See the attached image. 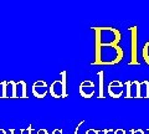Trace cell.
<instances>
[{"mask_svg":"<svg viewBox=\"0 0 149 134\" xmlns=\"http://www.w3.org/2000/svg\"><path fill=\"white\" fill-rule=\"evenodd\" d=\"M124 83L120 82L118 80H113L108 83V86H107V92H108L109 97L112 98H119V97H122L123 93H124Z\"/></svg>","mask_w":149,"mask_h":134,"instance_id":"8992f818","label":"cell"},{"mask_svg":"<svg viewBox=\"0 0 149 134\" xmlns=\"http://www.w3.org/2000/svg\"><path fill=\"white\" fill-rule=\"evenodd\" d=\"M62 133H63V129L62 128H56V129H54L51 134H62Z\"/></svg>","mask_w":149,"mask_h":134,"instance_id":"44dd1931","label":"cell"},{"mask_svg":"<svg viewBox=\"0 0 149 134\" xmlns=\"http://www.w3.org/2000/svg\"><path fill=\"white\" fill-rule=\"evenodd\" d=\"M60 80H61L62 87H63L65 97H68V90H67V71H61V72H60Z\"/></svg>","mask_w":149,"mask_h":134,"instance_id":"4fadbf2b","label":"cell"},{"mask_svg":"<svg viewBox=\"0 0 149 134\" xmlns=\"http://www.w3.org/2000/svg\"><path fill=\"white\" fill-rule=\"evenodd\" d=\"M83 123H85V119H82V121L80 122V123H78L77 124V127H76V129H74V132H73V134H78V131H80V127L82 126V124Z\"/></svg>","mask_w":149,"mask_h":134,"instance_id":"ffe728a7","label":"cell"},{"mask_svg":"<svg viewBox=\"0 0 149 134\" xmlns=\"http://www.w3.org/2000/svg\"><path fill=\"white\" fill-rule=\"evenodd\" d=\"M129 134H147L146 129H142V128H138V129H129Z\"/></svg>","mask_w":149,"mask_h":134,"instance_id":"9a60e30c","label":"cell"},{"mask_svg":"<svg viewBox=\"0 0 149 134\" xmlns=\"http://www.w3.org/2000/svg\"><path fill=\"white\" fill-rule=\"evenodd\" d=\"M36 134H49V132L46 131L45 128H41V129H39V131L36 132Z\"/></svg>","mask_w":149,"mask_h":134,"instance_id":"7402d4cb","label":"cell"},{"mask_svg":"<svg viewBox=\"0 0 149 134\" xmlns=\"http://www.w3.org/2000/svg\"><path fill=\"white\" fill-rule=\"evenodd\" d=\"M141 88V82L139 81H127L124 82V90H125V98H141L139 93Z\"/></svg>","mask_w":149,"mask_h":134,"instance_id":"52a82bcc","label":"cell"},{"mask_svg":"<svg viewBox=\"0 0 149 134\" xmlns=\"http://www.w3.org/2000/svg\"><path fill=\"white\" fill-rule=\"evenodd\" d=\"M49 93L54 98H66L63 93V87H62L61 80H55L51 83L49 87Z\"/></svg>","mask_w":149,"mask_h":134,"instance_id":"ba28073f","label":"cell"},{"mask_svg":"<svg viewBox=\"0 0 149 134\" xmlns=\"http://www.w3.org/2000/svg\"><path fill=\"white\" fill-rule=\"evenodd\" d=\"M97 76H98V81H100V92H98V99H103L104 97V71L101 70L97 72Z\"/></svg>","mask_w":149,"mask_h":134,"instance_id":"8fae6325","label":"cell"},{"mask_svg":"<svg viewBox=\"0 0 149 134\" xmlns=\"http://www.w3.org/2000/svg\"><path fill=\"white\" fill-rule=\"evenodd\" d=\"M49 87L50 86L45 81L39 80V81H36V82L32 83L31 93L34 94V97H36V98L42 99V98H45V97L49 94Z\"/></svg>","mask_w":149,"mask_h":134,"instance_id":"5b68a950","label":"cell"},{"mask_svg":"<svg viewBox=\"0 0 149 134\" xmlns=\"http://www.w3.org/2000/svg\"><path fill=\"white\" fill-rule=\"evenodd\" d=\"M9 132H10V134H16V129L11 128V129H9Z\"/></svg>","mask_w":149,"mask_h":134,"instance_id":"cb8c5ba5","label":"cell"},{"mask_svg":"<svg viewBox=\"0 0 149 134\" xmlns=\"http://www.w3.org/2000/svg\"><path fill=\"white\" fill-rule=\"evenodd\" d=\"M146 132H147V134H149V128H148V129H146Z\"/></svg>","mask_w":149,"mask_h":134,"instance_id":"484cf974","label":"cell"},{"mask_svg":"<svg viewBox=\"0 0 149 134\" xmlns=\"http://www.w3.org/2000/svg\"><path fill=\"white\" fill-rule=\"evenodd\" d=\"M15 81H3V94L1 98H15Z\"/></svg>","mask_w":149,"mask_h":134,"instance_id":"9c48e42d","label":"cell"},{"mask_svg":"<svg viewBox=\"0 0 149 134\" xmlns=\"http://www.w3.org/2000/svg\"><path fill=\"white\" fill-rule=\"evenodd\" d=\"M95 92H96V85L91 80L82 81L80 83V86H78V93H80L81 97H83L86 99L92 98L95 96Z\"/></svg>","mask_w":149,"mask_h":134,"instance_id":"277c9868","label":"cell"},{"mask_svg":"<svg viewBox=\"0 0 149 134\" xmlns=\"http://www.w3.org/2000/svg\"><path fill=\"white\" fill-rule=\"evenodd\" d=\"M124 57V50L120 46H101L95 44V60L92 65H118Z\"/></svg>","mask_w":149,"mask_h":134,"instance_id":"6da1fadb","label":"cell"},{"mask_svg":"<svg viewBox=\"0 0 149 134\" xmlns=\"http://www.w3.org/2000/svg\"><path fill=\"white\" fill-rule=\"evenodd\" d=\"M139 93H141V98H149V81L141 82Z\"/></svg>","mask_w":149,"mask_h":134,"instance_id":"7c38bea8","label":"cell"},{"mask_svg":"<svg viewBox=\"0 0 149 134\" xmlns=\"http://www.w3.org/2000/svg\"><path fill=\"white\" fill-rule=\"evenodd\" d=\"M25 131L27 132V134H36V132H37V131H35V129H34V127H32L31 124H30V126H29V127H27V128L25 129Z\"/></svg>","mask_w":149,"mask_h":134,"instance_id":"2e32d148","label":"cell"},{"mask_svg":"<svg viewBox=\"0 0 149 134\" xmlns=\"http://www.w3.org/2000/svg\"><path fill=\"white\" fill-rule=\"evenodd\" d=\"M15 98H27V85L25 81L20 80L15 86Z\"/></svg>","mask_w":149,"mask_h":134,"instance_id":"30bf717a","label":"cell"},{"mask_svg":"<svg viewBox=\"0 0 149 134\" xmlns=\"http://www.w3.org/2000/svg\"><path fill=\"white\" fill-rule=\"evenodd\" d=\"M142 57H143V61L149 66V41H147V42L143 45V49H142Z\"/></svg>","mask_w":149,"mask_h":134,"instance_id":"5bb4252c","label":"cell"},{"mask_svg":"<svg viewBox=\"0 0 149 134\" xmlns=\"http://www.w3.org/2000/svg\"><path fill=\"white\" fill-rule=\"evenodd\" d=\"M114 129H100V134H109V133H113Z\"/></svg>","mask_w":149,"mask_h":134,"instance_id":"d6986e66","label":"cell"},{"mask_svg":"<svg viewBox=\"0 0 149 134\" xmlns=\"http://www.w3.org/2000/svg\"><path fill=\"white\" fill-rule=\"evenodd\" d=\"M8 132L5 131V129H0V134H6Z\"/></svg>","mask_w":149,"mask_h":134,"instance_id":"d4e9b609","label":"cell"},{"mask_svg":"<svg viewBox=\"0 0 149 134\" xmlns=\"http://www.w3.org/2000/svg\"><path fill=\"white\" fill-rule=\"evenodd\" d=\"M95 31V44L101 46H118L122 40V34L116 27H92Z\"/></svg>","mask_w":149,"mask_h":134,"instance_id":"7a4b0ae2","label":"cell"},{"mask_svg":"<svg viewBox=\"0 0 149 134\" xmlns=\"http://www.w3.org/2000/svg\"><path fill=\"white\" fill-rule=\"evenodd\" d=\"M129 35H130V60L128 62V66H134L139 65L138 60V26L128 27Z\"/></svg>","mask_w":149,"mask_h":134,"instance_id":"3957f363","label":"cell"},{"mask_svg":"<svg viewBox=\"0 0 149 134\" xmlns=\"http://www.w3.org/2000/svg\"><path fill=\"white\" fill-rule=\"evenodd\" d=\"M85 134H100V129H87Z\"/></svg>","mask_w":149,"mask_h":134,"instance_id":"e0dca14e","label":"cell"},{"mask_svg":"<svg viewBox=\"0 0 149 134\" xmlns=\"http://www.w3.org/2000/svg\"><path fill=\"white\" fill-rule=\"evenodd\" d=\"M113 134H127V132H125V129L119 128V129H114V131H113Z\"/></svg>","mask_w":149,"mask_h":134,"instance_id":"ac0fdd59","label":"cell"},{"mask_svg":"<svg viewBox=\"0 0 149 134\" xmlns=\"http://www.w3.org/2000/svg\"><path fill=\"white\" fill-rule=\"evenodd\" d=\"M1 94H3V81H0V98H1Z\"/></svg>","mask_w":149,"mask_h":134,"instance_id":"603a6c76","label":"cell"}]
</instances>
